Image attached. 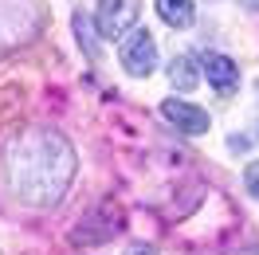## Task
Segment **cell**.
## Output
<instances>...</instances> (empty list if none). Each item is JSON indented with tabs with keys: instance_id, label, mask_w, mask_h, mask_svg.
<instances>
[{
	"instance_id": "6da1fadb",
	"label": "cell",
	"mask_w": 259,
	"mask_h": 255,
	"mask_svg": "<svg viewBox=\"0 0 259 255\" xmlns=\"http://www.w3.org/2000/svg\"><path fill=\"white\" fill-rule=\"evenodd\" d=\"M4 173L24 204H55L75 177V149L55 130H24L8 145Z\"/></svg>"
},
{
	"instance_id": "7a4b0ae2",
	"label": "cell",
	"mask_w": 259,
	"mask_h": 255,
	"mask_svg": "<svg viewBox=\"0 0 259 255\" xmlns=\"http://www.w3.org/2000/svg\"><path fill=\"white\" fill-rule=\"evenodd\" d=\"M138 12H142V0H102L98 4V32L106 39H118L138 24Z\"/></svg>"
},
{
	"instance_id": "3957f363",
	"label": "cell",
	"mask_w": 259,
	"mask_h": 255,
	"mask_svg": "<svg viewBox=\"0 0 259 255\" xmlns=\"http://www.w3.org/2000/svg\"><path fill=\"white\" fill-rule=\"evenodd\" d=\"M122 67L130 75H149L157 67V44H153V35L142 32V28L126 32V39H122Z\"/></svg>"
},
{
	"instance_id": "277c9868",
	"label": "cell",
	"mask_w": 259,
	"mask_h": 255,
	"mask_svg": "<svg viewBox=\"0 0 259 255\" xmlns=\"http://www.w3.org/2000/svg\"><path fill=\"white\" fill-rule=\"evenodd\" d=\"M204 75H208V82L212 87H216V95L220 98H228V95H236V87H240V67L232 63V59H228V55H216V51H212V55H204Z\"/></svg>"
},
{
	"instance_id": "5b68a950",
	"label": "cell",
	"mask_w": 259,
	"mask_h": 255,
	"mask_svg": "<svg viewBox=\"0 0 259 255\" xmlns=\"http://www.w3.org/2000/svg\"><path fill=\"white\" fill-rule=\"evenodd\" d=\"M161 114H165V118H169L177 130H185V134H204V130H208V114L200 110V106H193V102L165 98V102H161Z\"/></svg>"
},
{
	"instance_id": "8992f818",
	"label": "cell",
	"mask_w": 259,
	"mask_h": 255,
	"mask_svg": "<svg viewBox=\"0 0 259 255\" xmlns=\"http://www.w3.org/2000/svg\"><path fill=\"white\" fill-rule=\"evenodd\" d=\"M157 12H161V20L169 28H189L196 16L193 0H157Z\"/></svg>"
},
{
	"instance_id": "52a82bcc",
	"label": "cell",
	"mask_w": 259,
	"mask_h": 255,
	"mask_svg": "<svg viewBox=\"0 0 259 255\" xmlns=\"http://www.w3.org/2000/svg\"><path fill=\"white\" fill-rule=\"evenodd\" d=\"M196 79H200V71H196L193 55H177V59L169 63V82H173L177 91H193Z\"/></svg>"
},
{
	"instance_id": "ba28073f",
	"label": "cell",
	"mask_w": 259,
	"mask_h": 255,
	"mask_svg": "<svg viewBox=\"0 0 259 255\" xmlns=\"http://www.w3.org/2000/svg\"><path fill=\"white\" fill-rule=\"evenodd\" d=\"M75 32H79V44H82V48H87V51H91V59H98V44H95V28H91V20L82 16V12H79V16H75Z\"/></svg>"
},
{
	"instance_id": "9c48e42d",
	"label": "cell",
	"mask_w": 259,
	"mask_h": 255,
	"mask_svg": "<svg viewBox=\"0 0 259 255\" xmlns=\"http://www.w3.org/2000/svg\"><path fill=\"white\" fill-rule=\"evenodd\" d=\"M243 185H247V192H255V196H259V161H251V165H247V173H243Z\"/></svg>"
},
{
	"instance_id": "30bf717a",
	"label": "cell",
	"mask_w": 259,
	"mask_h": 255,
	"mask_svg": "<svg viewBox=\"0 0 259 255\" xmlns=\"http://www.w3.org/2000/svg\"><path fill=\"white\" fill-rule=\"evenodd\" d=\"M126 255H157V251H153V247H142V243H134Z\"/></svg>"
},
{
	"instance_id": "8fae6325",
	"label": "cell",
	"mask_w": 259,
	"mask_h": 255,
	"mask_svg": "<svg viewBox=\"0 0 259 255\" xmlns=\"http://www.w3.org/2000/svg\"><path fill=\"white\" fill-rule=\"evenodd\" d=\"M247 4H251V8H259V0H247Z\"/></svg>"
},
{
	"instance_id": "7c38bea8",
	"label": "cell",
	"mask_w": 259,
	"mask_h": 255,
	"mask_svg": "<svg viewBox=\"0 0 259 255\" xmlns=\"http://www.w3.org/2000/svg\"><path fill=\"white\" fill-rule=\"evenodd\" d=\"M255 91H259V82H255Z\"/></svg>"
}]
</instances>
